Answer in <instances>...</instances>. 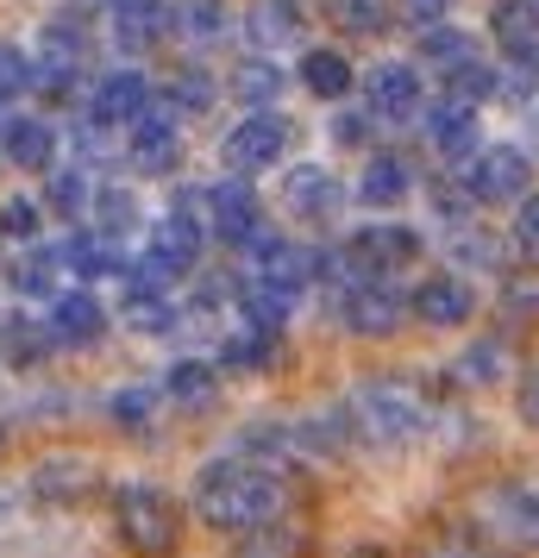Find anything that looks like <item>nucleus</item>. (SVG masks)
<instances>
[{
    "mask_svg": "<svg viewBox=\"0 0 539 558\" xmlns=\"http://www.w3.org/2000/svg\"><path fill=\"white\" fill-rule=\"evenodd\" d=\"M283 502H289L283 477H270L252 458H213V464H201V477H195V514L220 533L270 527L283 514Z\"/></svg>",
    "mask_w": 539,
    "mask_h": 558,
    "instance_id": "obj_1",
    "label": "nucleus"
},
{
    "mask_svg": "<svg viewBox=\"0 0 539 558\" xmlns=\"http://www.w3.org/2000/svg\"><path fill=\"white\" fill-rule=\"evenodd\" d=\"M352 433L370 439V446H383V452L414 446V439L427 433V402H420V389L402 383V377H370L358 396H352Z\"/></svg>",
    "mask_w": 539,
    "mask_h": 558,
    "instance_id": "obj_2",
    "label": "nucleus"
},
{
    "mask_svg": "<svg viewBox=\"0 0 539 558\" xmlns=\"http://www.w3.org/2000/svg\"><path fill=\"white\" fill-rule=\"evenodd\" d=\"M113 521H120V539L138 558H170L182 546V508L145 477H132L113 489Z\"/></svg>",
    "mask_w": 539,
    "mask_h": 558,
    "instance_id": "obj_3",
    "label": "nucleus"
},
{
    "mask_svg": "<svg viewBox=\"0 0 539 558\" xmlns=\"http://www.w3.org/2000/svg\"><path fill=\"white\" fill-rule=\"evenodd\" d=\"M470 514L483 521L489 533H502L514 546H539V477H502L483 483Z\"/></svg>",
    "mask_w": 539,
    "mask_h": 558,
    "instance_id": "obj_4",
    "label": "nucleus"
},
{
    "mask_svg": "<svg viewBox=\"0 0 539 558\" xmlns=\"http://www.w3.org/2000/svg\"><path fill=\"white\" fill-rule=\"evenodd\" d=\"M464 189H470V202H483V207L527 202V189H534V157L514 151V145H489V151L470 157Z\"/></svg>",
    "mask_w": 539,
    "mask_h": 558,
    "instance_id": "obj_5",
    "label": "nucleus"
},
{
    "mask_svg": "<svg viewBox=\"0 0 539 558\" xmlns=\"http://www.w3.org/2000/svg\"><path fill=\"white\" fill-rule=\"evenodd\" d=\"M283 151H289V120H283V113H252V120H245V126H232L226 145H220V157H226L232 177L270 170Z\"/></svg>",
    "mask_w": 539,
    "mask_h": 558,
    "instance_id": "obj_6",
    "label": "nucleus"
},
{
    "mask_svg": "<svg viewBox=\"0 0 539 558\" xmlns=\"http://www.w3.org/2000/svg\"><path fill=\"white\" fill-rule=\"evenodd\" d=\"M95 483H101V464L88 452H51V458H38V471H32V496L38 502H82Z\"/></svg>",
    "mask_w": 539,
    "mask_h": 558,
    "instance_id": "obj_7",
    "label": "nucleus"
},
{
    "mask_svg": "<svg viewBox=\"0 0 539 558\" xmlns=\"http://www.w3.org/2000/svg\"><path fill=\"white\" fill-rule=\"evenodd\" d=\"M402 314H408V302L383 282H352V295H345V327L358 339H389L402 327Z\"/></svg>",
    "mask_w": 539,
    "mask_h": 558,
    "instance_id": "obj_8",
    "label": "nucleus"
},
{
    "mask_svg": "<svg viewBox=\"0 0 539 558\" xmlns=\"http://www.w3.org/2000/svg\"><path fill=\"white\" fill-rule=\"evenodd\" d=\"M414 320H427V327H464L470 314H477V289L458 277H427L414 289Z\"/></svg>",
    "mask_w": 539,
    "mask_h": 558,
    "instance_id": "obj_9",
    "label": "nucleus"
},
{
    "mask_svg": "<svg viewBox=\"0 0 539 558\" xmlns=\"http://www.w3.org/2000/svg\"><path fill=\"white\" fill-rule=\"evenodd\" d=\"M257 270H264V289L295 295V289H308V282L327 270V257L314 252V245H283V239H270L264 257H257Z\"/></svg>",
    "mask_w": 539,
    "mask_h": 558,
    "instance_id": "obj_10",
    "label": "nucleus"
},
{
    "mask_svg": "<svg viewBox=\"0 0 539 558\" xmlns=\"http://www.w3.org/2000/svg\"><path fill=\"white\" fill-rule=\"evenodd\" d=\"M145 101H151L145 76L113 70V76H101V88H95L88 113H95V126H132V120H145Z\"/></svg>",
    "mask_w": 539,
    "mask_h": 558,
    "instance_id": "obj_11",
    "label": "nucleus"
},
{
    "mask_svg": "<svg viewBox=\"0 0 539 558\" xmlns=\"http://www.w3.org/2000/svg\"><path fill=\"white\" fill-rule=\"evenodd\" d=\"M414 257H420V232H408V227H370L352 239V264H358L364 277L370 270H402Z\"/></svg>",
    "mask_w": 539,
    "mask_h": 558,
    "instance_id": "obj_12",
    "label": "nucleus"
},
{
    "mask_svg": "<svg viewBox=\"0 0 539 558\" xmlns=\"http://www.w3.org/2000/svg\"><path fill=\"white\" fill-rule=\"evenodd\" d=\"M364 95H370V107L383 120H408L414 107H420V76H414V63H377L364 76Z\"/></svg>",
    "mask_w": 539,
    "mask_h": 558,
    "instance_id": "obj_13",
    "label": "nucleus"
},
{
    "mask_svg": "<svg viewBox=\"0 0 539 558\" xmlns=\"http://www.w3.org/2000/svg\"><path fill=\"white\" fill-rule=\"evenodd\" d=\"M452 377L470 383V389H495V383H509L514 377V345L502 339V332L470 339V345H464V357L452 364Z\"/></svg>",
    "mask_w": 539,
    "mask_h": 558,
    "instance_id": "obj_14",
    "label": "nucleus"
},
{
    "mask_svg": "<svg viewBox=\"0 0 539 558\" xmlns=\"http://www.w3.org/2000/svg\"><path fill=\"white\" fill-rule=\"evenodd\" d=\"M207 232L213 239H252L257 232V195L245 182H213V195H207Z\"/></svg>",
    "mask_w": 539,
    "mask_h": 558,
    "instance_id": "obj_15",
    "label": "nucleus"
},
{
    "mask_svg": "<svg viewBox=\"0 0 539 558\" xmlns=\"http://www.w3.org/2000/svg\"><path fill=\"white\" fill-rule=\"evenodd\" d=\"M283 202H289V214H295V220H327V214L339 207V182L327 177L320 163H302V170H289Z\"/></svg>",
    "mask_w": 539,
    "mask_h": 558,
    "instance_id": "obj_16",
    "label": "nucleus"
},
{
    "mask_svg": "<svg viewBox=\"0 0 539 558\" xmlns=\"http://www.w3.org/2000/svg\"><path fill=\"white\" fill-rule=\"evenodd\" d=\"M489 32L502 38V51L509 57H539V7L534 0H495Z\"/></svg>",
    "mask_w": 539,
    "mask_h": 558,
    "instance_id": "obj_17",
    "label": "nucleus"
},
{
    "mask_svg": "<svg viewBox=\"0 0 539 558\" xmlns=\"http://www.w3.org/2000/svg\"><path fill=\"white\" fill-rule=\"evenodd\" d=\"M151 257L170 270V277H188L195 257H201V227H195L188 214H170V220L157 227V239H151Z\"/></svg>",
    "mask_w": 539,
    "mask_h": 558,
    "instance_id": "obj_18",
    "label": "nucleus"
},
{
    "mask_svg": "<svg viewBox=\"0 0 539 558\" xmlns=\"http://www.w3.org/2000/svg\"><path fill=\"white\" fill-rule=\"evenodd\" d=\"M51 332L63 339V345H95V339L107 332L101 302H95V295H57V307H51Z\"/></svg>",
    "mask_w": 539,
    "mask_h": 558,
    "instance_id": "obj_19",
    "label": "nucleus"
},
{
    "mask_svg": "<svg viewBox=\"0 0 539 558\" xmlns=\"http://www.w3.org/2000/svg\"><path fill=\"white\" fill-rule=\"evenodd\" d=\"M408 189H414V170L402 157H370V163H364V182H358V202L364 207H395V202H408Z\"/></svg>",
    "mask_w": 539,
    "mask_h": 558,
    "instance_id": "obj_20",
    "label": "nucleus"
},
{
    "mask_svg": "<svg viewBox=\"0 0 539 558\" xmlns=\"http://www.w3.org/2000/svg\"><path fill=\"white\" fill-rule=\"evenodd\" d=\"M163 20H170L163 0H126V7L113 13V45H120V51H151Z\"/></svg>",
    "mask_w": 539,
    "mask_h": 558,
    "instance_id": "obj_21",
    "label": "nucleus"
},
{
    "mask_svg": "<svg viewBox=\"0 0 539 558\" xmlns=\"http://www.w3.org/2000/svg\"><path fill=\"white\" fill-rule=\"evenodd\" d=\"M245 26H252L257 45L277 51V45H295V38H302V7H295V0H257Z\"/></svg>",
    "mask_w": 539,
    "mask_h": 558,
    "instance_id": "obj_22",
    "label": "nucleus"
},
{
    "mask_svg": "<svg viewBox=\"0 0 539 558\" xmlns=\"http://www.w3.org/2000/svg\"><path fill=\"white\" fill-rule=\"evenodd\" d=\"M132 163H138L145 177H163V170H176V163H182V138L170 132V120H145L138 145H132Z\"/></svg>",
    "mask_w": 539,
    "mask_h": 558,
    "instance_id": "obj_23",
    "label": "nucleus"
},
{
    "mask_svg": "<svg viewBox=\"0 0 539 558\" xmlns=\"http://www.w3.org/2000/svg\"><path fill=\"white\" fill-rule=\"evenodd\" d=\"M238 558H308V533L295 521H270V527H252Z\"/></svg>",
    "mask_w": 539,
    "mask_h": 558,
    "instance_id": "obj_24",
    "label": "nucleus"
},
{
    "mask_svg": "<svg viewBox=\"0 0 539 558\" xmlns=\"http://www.w3.org/2000/svg\"><path fill=\"white\" fill-rule=\"evenodd\" d=\"M302 82H308V95H320V101H339L358 76H352V63L339 51H308L302 57Z\"/></svg>",
    "mask_w": 539,
    "mask_h": 558,
    "instance_id": "obj_25",
    "label": "nucleus"
},
{
    "mask_svg": "<svg viewBox=\"0 0 539 558\" xmlns=\"http://www.w3.org/2000/svg\"><path fill=\"white\" fill-rule=\"evenodd\" d=\"M51 126H45V120H13V126H7V157H13V163H20V170H45V163H51Z\"/></svg>",
    "mask_w": 539,
    "mask_h": 558,
    "instance_id": "obj_26",
    "label": "nucleus"
},
{
    "mask_svg": "<svg viewBox=\"0 0 539 558\" xmlns=\"http://www.w3.org/2000/svg\"><path fill=\"white\" fill-rule=\"evenodd\" d=\"M433 145H439V157H452V163H458V157H470V151H477V120H470L464 107L445 101L433 113Z\"/></svg>",
    "mask_w": 539,
    "mask_h": 558,
    "instance_id": "obj_27",
    "label": "nucleus"
},
{
    "mask_svg": "<svg viewBox=\"0 0 539 558\" xmlns=\"http://www.w3.org/2000/svg\"><path fill=\"white\" fill-rule=\"evenodd\" d=\"M170 20L182 26V38H188V45H213V38L226 32V7H220V0H182Z\"/></svg>",
    "mask_w": 539,
    "mask_h": 558,
    "instance_id": "obj_28",
    "label": "nucleus"
},
{
    "mask_svg": "<svg viewBox=\"0 0 539 558\" xmlns=\"http://www.w3.org/2000/svg\"><path fill=\"white\" fill-rule=\"evenodd\" d=\"M232 95H238V101H252V107L277 101V95H283V70L252 57V63H238V70H232Z\"/></svg>",
    "mask_w": 539,
    "mask_h": 558,
    "instance_id": "obj_29",
    "label": "nucleus"
},
{
    "mask_svg": "<svg viewBox=\"0 0 539 558\" xmlns=\"http://www.w3.org/2000/svg\"><path fill=\"white\" fill-rule=\"evenodd\" d=\"M238 307H245V320H252V332H283V320H289V295H277V289H264V282H252V289L238 295Z\"/></svg>",
    "mask_w": 539,
    "mask_h": 558,
    "instance_id": "obj_30",
    "label": "nucleus"
},
{
    "mask_svg": "<svg viewBox=\"0 0 539 558\" xmlns=\"http://www.w3.org/2000/svg\"><path fill=\"white\" fill-rule=\"evenodd\" d=\"M327 13H333V26H345L352 38H377V32H389L383 0H333Z\"/></svg>",
    "mask_w": 539,
    "mask_h": 558,
    "instance_id": "obj_31",
    "label": "nucleus"
},
{
    "mask_svg": "<svg viewBox=\"0 0 539 558\" xmlns=\"http://www.w3.org/2000/svg\"><path fill=\"white\" fill-rule=\"evenodd\" d=\"M489 95H495V76H489L483 63H477V57L452 70V107H464V113H470V107L489 101Z\"/></svg>",
    "mask_w": 539,
    "mask_h": 558,
    "instance_id": "obj_32",
    "label": "nucleus"
},
{
    "mask_svg": "<svg viewBox=\"0 0 539 558\" xmlns=\"http://www.w3.org/2000/svg\"><path fill=\"white\" fill-rule=\"evenodd\" d=\"M163 396H176V402H207V396H213V364H176V371L163 377Z\"/></svg>",
    "mask_w": 539,
    "mask_h": 558,
    "instance_id": "obj_33",
    "label": "nucleus"
},
{
    "mask_svg": "<svg viewBox=\"0 0 539 558\" xmlns=\"http://www.w3.org/2000/svg\"><path fill=\"white\" fill-rule=\"evenodd\" d=\"M534 88H539V57H509V76L495 82V95L514 107H527L534 101Z\"/></svg>",
    "mask_w": 539,
    "mask_h": 558,
    "instance_id": "obj_34",
    "label": "nucleus"
},
{
    "mask_svg": "<svg viewBox=\"0 0 539 558\" xmlns=\"http://www.w3.org/2000/svg\"><path fill=\"white\" fill-rule=\"evenodd\" d=\"M57 270H63V257H57V252H32L26 264L13 270V282H20L26 295H45V289H57V282H51Z\"/></svg>",
    "mask_w": 539,
    "mask_h": 558,
    "instance_id": "obj_35",
    "label": "nucleus"
},
{
    "mask_svg": "<svg viewBox=\"0 0 539 558\" xmlns=\"http://www.w3.org/2000/svg\"><path fill=\"white\" fill-rule=\"evenodd\" d=\"M420 57H439V63H452V70H458V63H470V38H464V32L433 26L427 38H420Z\"/></svg>",
    "mask_w": 539,
    "mask_h": 558,
    "instance_id": "obj_36",
    "label": "nucleus"
},
{
    "mask_svg": "<svg viewBox=\"0 0 539 558\" xmlns=\"http://www.w3.org/2000/svg\"><path fill=\"white\" fill-rule=\"evenodd\" d=\"M0 352L13 357V364H32L38 357V339H32V327L13 314V320H0Z\"/></svg>",
    "mask_w": 539,
    "mask_h": 558,
    "instance_id": "obj_37",
    "label": "nucleus"
},
{
    "mask_svg": "<svg viewBox=\"0 0 539 558\" xmlns=\"http://www.w3.org/2000/svg\"><path fill=\"white\" fill-rule=\"evenodd\" d=\"M20 88H32V63H26V51L0 45V101H7V95H20Z\"/></svg>",
    "mask_w": 539,
    "mask_h": 558,
    "instance_id": "obj_38",
    "label": "nucleus"
},
{
    "mask_svg": "<svg viewBox=\"0 0 539 558\" xmlns=\"http://www.w3.org/2000/svg\"><path fill=\"white\" fill-rule=\"evenodd\" d=\"M45 195H51V207H57V214H82V202H88V189H82V177H76V170H63V177H51V189H45Z\"/></svg>",
    "mask_w": 539,
    "mask_h": 558,
    "instance_id": "obj_39",
    "label": "nucleus"
},
{
    "mask_svg": "<svg viewBox=\"0 0 539 558\" xmlns=\"http://www.w3.org/2000/svg\"><path fill=\"white\" fill-rule=\"evenodd\" d=\"M151 402H157V389H120V396H113V421L138 427V421L151 414Z\"/></svg>",
    "mask_w": 539,
    "mask_h": 558,
    "instance_id": "obj_40",
    "label": "nucleus"
},
{
    "mask_svg": "<svg viewBox=\"0 0 539 558\" xmlns=\"http://www.w3.org/2000/svg\"><path fill=\"white\" fill-rule=\"evenodd\" d=\"M514 245L539 257V195H527V202H520V214H514Z\"/></svg>",
    "mask_w": 539,
    "mask_h": 558,
    "instance_id": "obj_41",
    "label": "nucleus"
},
{
    "mask_svg": "<svg viewBox=\"0 0 539 558\" xmlns=\"http://www.w3.org/2000/svg\"><path fill=\"white\" fill-rule=\"evenodd\" d=\"M170 88H176V101H182V107H213V82H207L201 70H182Z\"/></svg>",
    "mask_w": 539,
    "mask_h": 558,
    "instance_id": "obj_42",
    "label": "nucleus"
},
{
    "mask_svg": "<svg viewBox=\"0 0 539 558\" xmlns=\"http://www.w3.org/2000/svg\"><path fill=\"white\" fill-rule=\"evenodd\" d=\"M132 327H138V332H170V327H176V314L151 295V302H132Z\"/></svg>",
    "mask_w": 539,
    "mask_h": 558,
    "instance_id": "obj_43",
    "label": "nucleus"
},
{
    "mask_svg": "<svg viewBox=\"0 0 539 558\" xmlns=\"http://www.w3.org/2000/svg\"><path fill=\"white\" fill-rule=\"evenodd\" d=\"M420 558H495V553H483V546H477V539H464V533H445V539H433Z\"/></svg>",
    "mask_w": 539,
    "mask_h": 558,
    "instance_id": "obj_44",
    "label": "nucleus"
},
{
    "mask_svg": "<svg viewBox=\"0 0 539 558\" xmlns=\"http://www.w3.org/2000/svg\"><path fill=\"white\" fill-rule=\"evenodd\" d=\"M132 214H138V207H132L126 189H107V195H101V220H107V232H113V227H132Z\"/></svg>",
    "mask_w": 539,
    "mask_h": 558,
    "instance_id": "obj_45",
    "label": "nucleus"
},
{
    "mask_svg": "<svg viewBox=\"0 0 539 558\" xmlns=\"http://www.w3.org/2000/svg\"><path fill=\"white\" fill-rule=\"evenodd\" d=\"M0 227L13 232V239H32V232H38V214H32V202H7V207H0Z\"/></svg>",
    "mask_w": 539,
    "mask_h": 558,
    "instance_id": "obj_46",
    "label": "nucleus"
},
{
    "mask_svg": "<svg viewBox=\"0 0 539 558\" xmlns=\"http://www.w3.org/2000/svg\"><path fill=\"white\" fill-rule=\"evenodd\" d=\"M445 7H452V0H402V13H408V20H420V26H433Z\"/></svg>",
    "mask_w": 539,
    "mask_h": 558,
    "instance_id": "obj_47",
    "label": "nucleus"
},
{
    "mask_svg": "<svg viewBox=\"0 0 539 558\" xmlns=\"http://www.w3.org/2000/svg\"><path fill=\"white\" fill-rule=\"evenodd\" d=\"M520 414H527V421L539 427V371H534L527 383H520Z\"/></svg>",
    "mask_w": 539,
    "mask_h": 558,
    "instance_id": "obj_48",
    "label": "nucleus"
},
{
    "mask_svg": "<svg viewBox=\"0 0 539 558\" xmlns=\"http://www.w3.org/2000/svg\"><path fill=\"white\" fill-rule=\"evenodd\" d=\"M364 138V120L358 113H345V120H339V145H358Z\"/></svg>",
    "mask_w": 539,
    "mask_h": 558,
    "instance_id": "obj_49",
    "label": "nucleus"
},
{
    "mask_svg": "<svg viewBox=\"0 0 539 558\" xmlns=\"http://www.w3.org/2000/svg\"><path fill=\"white\" fill-rule=\"evenodd\" d=\"M345 558H383V553H377V546H352Z\"/></svg>",
    "mask_w": 539,
    "mask_h": 558,
    "instance_id": "obj_50",
    "label": "nucleus"
},
{
    "mask_svg": "<svg viewBox=\"0 0 539 558\" xmlns=\"http://www.w3.org/2000/svg\"><path fill=\"white\" fill-rule=\"evenodd\" d=\"M0 446H7V439H0Z\"/></svg>",
    "mask_w": 539,
    "mask_h": 558,
    "instance_id": "obj_51",
    "label": "nucleus"
}]
</instances>
